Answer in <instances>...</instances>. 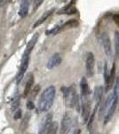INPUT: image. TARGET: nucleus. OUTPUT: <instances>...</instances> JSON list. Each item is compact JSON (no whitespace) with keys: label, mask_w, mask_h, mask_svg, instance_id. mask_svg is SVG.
I'll return each mask as SVG.
<instances>
[{"label":"nucleus","mask_w":119,"mask_h":134,"mask_svg":"<svg viewBox=\"0 0 119 134\" xmlns=\"http://www.w3.org/2000/svg\"><path fill=\"white\" fill-rule=\"evenodd\" d=\"M56 89L54 86H49L43 91L38 101V111L39 113L47 112L52 107L55 98Z\"/></svg>","instance_id":"obj_1"},{"label":"nucleus","mask_w":119,"mask_h":134,"mask_svg":"<svg viewBox=\"0 0 119 134\" xmlns=\"http://www.w3.org/2000/svg\"><path fill=\"white\" fill-rule=\"evenodd\" d=\"M64 101H65V105L68 108H72L76 105L78 96L77 95V90H76L74 86L64 89Z\"/></svg>","instance_id":"obj_2"},{"label":"nucleus","mask_w":119,"mask_h":134,"mask_svg":"<svg viewBox=\"0 0 119 134\" xmlns=\"http://www.w3.org/2000/svg\"><path fill=\"white\" fill-rule=\"evenodd\" d=\"M118 98H117L116 95H114V94L112 93L110 103H109V105H108V107L106 112V115H105V121H104V123H105V124L108 123V122L111 120V118H112L113 114L115 113L116 108H117V103H118Z\"/></svg>","instance_id":"obj_3"},{"label":"nucleus","mask_w":119,"mask_h":134,"mask_svg":"<svg viewBox=\"0 0 119 134\" xmlns=\"http://www.w3.org/2000/svg\"><path fill=\"white\" fill-rule=\"evenodd\" d=\"M100 38H101V44L104 48V51H105V54L107 55L108 57L111 58L113 56V50H112V45H111V40L109 36L106 32H103L101 34Z\"/></svg>","instance_id":"obj_4"},{"label":"nucleus","mask_w":119,"mask_h":134,"mask_svg":"<svg viewBox=\"0 0 119 134\" xmlns=\"http://www.w3.org/2000/svg\"><path fill=\"white\" fill-rule=\"evenodd\" d=\"M94 65H95V57L92 52H89L86 56L85 62V69L86 74L88 77H93L94 75Z\"/></svg>","instance_id":"obj_5"},{"label":"nucleus","mask_w":119,"mask_h":134,"mask_svg":"<svg viewBox=\"0 0 119 134\" xmlns=\"http://www.w3.org/2000/svg\"><path fill=\"white\" fill-rule=\"evenodd\" d=\"M52 123H53V114L48 113V114L43 118V120L41 121L39 130H38V133L46 134L47 131H48V129L50 128V126H51Z\"/></svg>","instance_id":"obj_6"},{"label":"nucleus","mask_w":119,"mask_h":134,"mask_svg":"<svg viewBox=\"0 0 119 134\" xmlns=\"http://www.w3.org/2000/svg\"><path fill=\"white\" fill-rule=\"evenodd\" d=\"M82 116L84 119V123L87 122L90 117V112H91V107H90V102L85 98V97L83 96L82 98Z\"/></svg>","instance_id":"obj_7"},{"label":"nucleus","mask_w":119,"mask_h":134,"mask_svg":"<svg viewBox=\"0 0 119 134\" xmlns=\"http://www.w3.org/2000/svg\"><path fill=\"white\" fill-rule=\"evenodd\" d=\"M72 116L68 113H66L65 115L63 116L61 121V124H60V133L61 134H65L67 132V131L68 130L69 126L71 125V123H72Z\"/></svg>","instance_id":"obj_8"},{"label":"nucleus","mask_w":119,"mask_h":134,"mask_svg":"<svg viewBox=\"0 0 119 134\" xmlns=\"http://www.w3.org/2000/svg\"><path fill=\"white\" fill-rule=\"evenodd\" d=\"M60 63H61V56H60V55L59 53H56L50 57V59L47 62L46 66L48 69H53L54 67L60 65Z\"/></svg>","instance_id":"obj_9"},{"label":"nucleus","mask_w":119,"mask_h":134,"mask_svg":"<svg viewBox=\"0 0 119 134\" xmlns=\"http://www.w3.org/2000/svg\"><path fill=\"white\" fill-rule=\"evenodd\" d=\"M33 84H34V76L32 73H29V77H28V80H27L26 85H25L24 93H23V97L24 98H27V97L29 96V94L31 91V89H32Z\"/></svg>","instance_id":"obj_10"},{"label":"nucleus","mask_w":119,"mask_h":134,"mask_svg":"<svg viewBox=\"0 0 119 134\" xmlns=\"http://www.w3.org/2000/svg\"><path fill=\"white\" fill-rule=\"evenodd\" d=\"M38 37H39L38 33H37L36 35L33 36V38L30 39V41L29 42V44L27 45L26 49H25V51H24V53H23V55H25V56H30V53H31V51H32V49L34 48V47H35V45H36V43H37V41H38Z\"/></svg>","instance_id":"obj_11"},{"label":"nucleus","mask_w":119,"mask_h":134,"mask_svg":"<svg viewBox=\"0 0 119 134\" xmlns=\"http://www.w3.org/2000/svg\"><path fill=\"white\" fill-rule=\"evenodd\" d=\"M80 88H81V92H82V96H88L90 94V88H89V85L87 80H86L85 77H83L80 81Z\"/></svg>","instance_id":"obj_12"},{"label":"nucleus","mask_w":119,"mask_h":134,"mask_svg":"<svg viewBox=\"0 0 119 134\" xmlns=\"http://www.w3.org/2000/svg\"><path fill=\"white\" fill-rule=\"evenodd\" d=\"M53 11H54V9H51V10L47 11L46 13H44V14H43V15L41 16V17H40L39 19H38V20L35 22V24L33 25V28H37V27H38L39 25L42 24L44 21H46V19H48V17L51 15L52 13H53Z\"/></svg>","instance_id":"obj_13"},{"label":"nucleus","mask_w":119,"mask_h":134,"mask_svg":"<svg viewBox=\"0 0 119 134\" xmlns=\"http://www.w3.org/2000/svg\"><path fill=\"white\" fill-rule=\"evenodd\" d=\"M102 96H103V88L101 86H97L94 89V99L97 102V105H99L101 101Z\"/></svg>","instance_id":"obj_14"},{"label":"nucleus","mask_w":119,"mask_h":134,"mask_svg":"<svg viewBox=\"0 0 119 134\" xmlns=\"http://www.w3.org/2000/svg\"><path fill=\"white\" fill-rule=\"evenodd\" d=\"M79 25V22H77V20H69L68 22H65L64 24H62L61 26H60V31H62V30H66V29H70V28H76Z\"/></svg>","instance_id":"obj_15"},{"label":"nucleus","mask_w":119,"mask_h":134,"mask_svg":"<svg viewBox=\"0 0 119 134\" xmlns=\"http://www.w3.org/2000/svg\"><path fill=\"white\" fill-rule=\"evenodd\" d=\"M28 12H29V2H28V0H22L19 14L20 17L23 18L28 14Z\"/></svg>","instance_id":"obj_16"},{"label":"nucleus","mask_w":119,"mask_h":134,"mask_svg":"<svg viewBox=\"0 0 119 134\" xmlns=\"http://www.w3.org/2000/svg\"><path fill=\"white\" fill-rule=\"evenodd\" d=\"M74 1H72L71 3H69V4L67 5V6H65V7H63V8L60 10V11H59L58 12V13H75V12L77 11L75 8H74V6H73L72 4H74Z\"/></svg>","instance_id":"obj_17"},{"label":"nucleus","mask_w":119,"mask_h":134,"mask_svg":"<svg viewBox=\"0 0 119 134\" xmlns=\"http://www.w3.org/2000/svg\"><path fill=\"white\" fill-rule=\"evenodd\" d=\"M115 79H116V72H115V65H113V67H112V69H111L109 77H108V85H107V87H106L107 91H108V89L112 87L113 83H114V81H115Z\"/></svg>","instance_id":"obj_18"},{"label":"nucleus","mask_w":119,"mask_h":134,"mask_svg":"<svg viewBox=\"0 0 119 134\" xmlns=\"http://www.w3.org/2000/svg\"><path fill=\"white\" fill-rule=\"evenodd\" d=\"M29 114H26L23 117V120L21 121V123H20V130L21 131H25V130L28 128L29 126Z\"/></svg>","instance_id":"obj_19"},{"label":"nucleus","mask_w":119,"mask_h":134,"mask_svg":"<svg viewBox=\"0 0 119 134\" xmlns=\"http://www.w3.org/2000/svg\"><path fill=\"white\" fill-rule=\"evenodd\" d=\"M115 51L117 58L119 57V31H115Z\"/></svg>","instance_id":"obj_20"},{"label":"nucleus","mask_w":119,"mask_h":134,"mask_svg":"<svg viewBox=\"0 0 119 134\" xmlns=\"http://www.w3.org/2000/svg\"><path fill=\"white\" fill-rule=\"evenodd\" d=\"M58 128H59V125H58L57 122H53L51 126H50V128H49L48 131H47L46 134H56L57 133Z\"/></svg>","instance_id":"obj_21"},{"label":"nucleus","mask_w":119,"mask_h":134,"mask_svg":"<svg viewBox=\"0 0 119 134\" xmlns=\"http://www.w3.org/2000/svg\"><path fill=\"white\" fill-rule=\"evenodd\" d=\"M98 106L99 105H96V107L94 108V110H93V114H91L90 115V117H89V119H88V123H87V126H88L89 128L92 126V124H93V120H94V115H95V113H96V110H97V108H98Z\"/></svg>","instance_id":"obj_22"},{"label":"nucleus","mask_w":119,"mask_h":134,"mask_svg":"<svg viewBox=\"0 0 119 134\" xmlns=\"http://www.w3.org/2000/svg\"><path fill=\"white\" fill-rule=\"evenodd\" d=\"M19 105H20V98L17 97L16 98H14V100H13V104H12V110L15 111L18 107H19Z\"/></svg>","instance_id":"obj_23"},{"label":"nucleus","mask_w":119,"mask_h":134,"mask_svg":"<svg viewBox=\"0 0 119 134\" xmlns=\"http://www.w3.org/2000/svg\"><path fill=\"white\" fill-rule=\"evenodd\" d=\"M39 91H40V85H36V87L33 89V90L30 91L31 98H35V97H37V95H38Z\"/></svg>","instance_id":"obj_24"},{"label":"nucleus","mask_w":119,"mask_h":134,"mask_svg":"<svg viewBox=\"0 0 119 134\" xmlns=\"http://www.w3.org/2000/svg\"><path fill=\"white\" fill-rule=\"evenodd\" d=\"M114 95L119 98V77L117 78V83H116V86H115V89H114V92H113Z\"/></svg>","instance_id":"obj_25"},{"label":"nucleus","mask_w":119,"mask_h":134,"mask_svg":"<svg viewBox=\"0 0 119 134\" xmlns=\"http://www.w3.org/2000/svg\"><path fill=\"white\" fill-rule=\"evenodd\" d=\"M21 113H22V111L20 109H18L17 111H15L14 115H13L14 120H19V119L21 118Z\"/></svg>","instance_id":"obj_26"},{"label":"nucleus","mask_w":119,"mask_h":134,"mask_svg":"<svg viewBox=\"0 0 119 134\" xmlns=\"http://www.w3.org/2000/svg\"><path fill=\"white\" fill-rule=\"evenodd\" d=\"M27 108H28L29 110H32V109L35 108V105H34L33 101L29 100L28 102H27Z\"/></svg>","instance_id":"obj_27"},{"label":"nucleus","mask_w":119,"mask_h":134,"mask_svg":"<svg viewBox=\"0 0 119 134\" xmlns=\"http://www.w3.org/2000/svg\"><path fill=\"white\" fill-rule=\"evenodd\" d=\"M113 20L115 22V23L119 27V14H115L113 16Z\"/></svg>","instance_id":"obj_28"},{"label":"nucleus","mask_w":119,"mask_h":134,"mask_svg":"<svg viewBox=\"0 0 119 134\" xmlns=\"http://www.w3.org/2000/svg\"><path fill=\"white\" fill-rule=\"evenodd\" d=\"M41 2H42V0H37V1H36L35 4H35V6H34V10H36V9L39 6V4H41Z\"/></svg>","instance_id":"obj_29"},{"label":"nucleus","mask_w":119,"mask_h":134,"mask_svg":"<svg viewBox=\"0 0 119 134\" xmlns=\"http://www.w3.org/2000/svg\"><path fill=\"white\" fill-rule=\"evenodd\" d=\"M9 2V0H0V6H4L6 3Z\"/></svg>","instance_id":"obj_30"},{"label":"nucleus","mask_w":119,"mask_h":134,"mask_svg":"<svg viewBox=\"0 0 119 134\" xmlns=\"http://www.w3.org/2000/svg\"><path fill=\"white\" fill-rule=\"evenodd\" d=\"M80 132H81V131H80L79 129H77V132H75V134H80Z\"/></svg>","instance_id":"obj_31"}]
</instances>
